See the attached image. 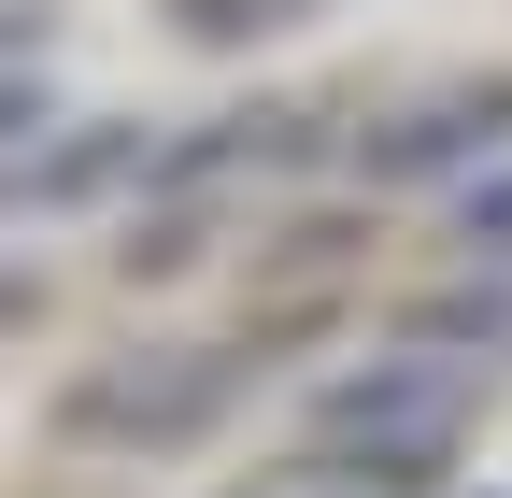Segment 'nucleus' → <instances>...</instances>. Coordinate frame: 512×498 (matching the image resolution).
<instances>
[{"mask_svg": "<svg viewBox=\"0 0 512 498\" xmlns=\"http://www.w3.org/2000/svg\"><path fill=\"white\" fill-rule=\"evenodd\" d=\"M313 0H185V29L200 43H242V29H299Z\"/></svg>", "mask_w": 512, "mask_h": 498, "instance_id": "20e7f679", "label": "nucleus"}, {"mask_svg": "<svg viewBox=\"0 0 512 498\" xmlns=\"http://www.w3.org/2000/svg\"><path fill=\"white\" fill-rule=\"evenodd\" d=\"M242 399L228 356H185V370H100V385H72V442H200V427Z\"/></svg>", "mask_w": 512, "mask_h": 498, "instance_id": "f257e3e1", "label": "nucleus"}, {"mask_svg": "<svg viewBox=\"0 0 512 498\" xmlns=\"http://www.w3.org/2000/svg\"><path fill=\"white\" fill-rule=\"evenodd\" d=\"M512 143V86H470V100H427L370 143V171H456V157H498Z\"/></svg>", "mask_w": 512, "mask_h": 498, "instance_id": "7ed1b4c3", "label": "nucleus"}, {"mask_svg": "<svg viewBox=\"0 0 512 498\" xmlns=\"http://www.w3.org/2000/svg\"><path fill=\"white\" fill-rule=\"evenodd\" d=\"M456 228H470V257H512V171H498V185H470Z\"/></svg>", "mask_w": 512, "mask_h": 498, "instance_id": "39448f33", "label": "nucleus"}, {"mask_svg": "<svg viewBox=\"0 0 512 498\" xmlns=\"http://www.w3.org/2000/svg\"><path fill=\"white\" fill-rule=\"evenodd\" d=\"M128 171H157V143L143 129H86V143H57V157H15L0 200H15V214H72V200H100V185H128Z\"/></svg>", "mask_w": 512, "mask_h": 498, "instance_id": "f03ea898", "label": "nucleus"}, {"mask_svg": "<svg viewBox=\"0 0 512 498\" xmlns=\"http://www.w3.org/2000/svg\"><path fill=\"white\" fill-rule=\"evenodd\" d=\"M29 129H43V86H0V157H15Z\"/></svg>", "mask_w": 512, "mask_h": 498, "instance_id": "423d86ee", "label": "nucleus"}]
</instances>
